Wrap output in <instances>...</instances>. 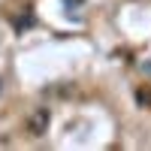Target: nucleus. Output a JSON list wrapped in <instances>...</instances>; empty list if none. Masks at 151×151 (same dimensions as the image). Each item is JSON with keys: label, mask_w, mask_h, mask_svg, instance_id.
<instances>
[{"label": "nucleus", "mask_w": 151, "mask_h": 151, "mask_svg": "<svg viewBox=\"0 0 151 151\" xmlns=\"http://www.w3.org/2000/svg\"><path fill=\"white\" fill-rule=\"evenodd\" d=\"M27 133H33V136H42V133H48V124H52V112H48L45 106H40V109H33L30 115H27Z\"/></svg>", "instance_id": "f257e3e1"}, {"label": "nucleus", "mask_w": 151, "mask_h": 151, "mask_svg": "<svg viewBox=\"0 0 151 151\" xmlns=\"http://www.w3.org/2000/svg\"><path fill=\"white\" fill-rule=\"evenodd\" d=\"M0 88H3V79H0Z\"/></svg>", "instance_id": "f03ea898"}, {"label": "nucleus", "mask_w": 151, "mask_h": 151, "mask_svg": "<svg viewBox=\"0 0 151 151\" xmlns=\"http://www.w3.org/2000/svg\"><path fill=\"white\" fill-rule=\"evenodd\" d=\"M0 40H3V33H0Z\"/></svg>", "instance_id": "7ed1b4c3"}]
</instances>
